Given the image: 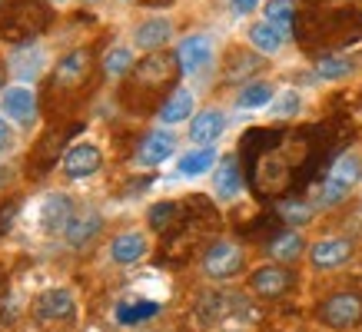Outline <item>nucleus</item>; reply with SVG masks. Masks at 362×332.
Segmentation results:
<instances>
[{
  "mask_svg": "<svg viewBox=\"0 0 362 332\" xmlns=\"http://www.w3.org/2000/svg\"><path fill=\"white\" fill-rule=\"evenodd\" d=\"M362 179V160L356 153H342L332 160L329 173L322 177L319 183V193H316V206L319 210H332V206H339L342 199L349 196L356 183Z\"/></svg>",
  "mask_w": 362,
  "mask_h": 332,
  "instance_id": "nucleus-3",
  "label": "nucleus"
},
{
  "mask_svg": "<svg viewBox=\"0 0 362 332\" xmlns=\"http://www.w3.org/2000/svg\"><path fill=\"white\" fill-rule=\"evenodd\" d=\"M33 316L40 322H57V319H70L74 316V296L70 289L64 286H54V289H44L37 302H33Z\"/></svg>",
  "mask_w": 362,
  "mask_h": 332,
  "instance_id": "nucleus-13",
  "label": "nucleus"
},
{
  "mask_svg": "<svg viewBox=\"0 0 362 332\" xmlns=\"http://www.w3.org/2000/svg\"><path fill=\"white\" fill-rule=\"evenodd\" d=\"M100 230H103V216H100L93 206H83V210L74 213V220L66 223V246L70 249H87L93 239L100 236Z\"/></svg>",
  "mask_w": 362,
  "mask_h": 332,
  "instance_id": "nucleus-11",
  "label": "nucleus"
},
{
  "mask_svg": "<svg viewBox=\"0 0 362 332\" xmlns=\"http://www.w3.org/2000/svg\"><path fill=\"white\" fill-rule=\"evenodd\" d=\"M226 130V113L223 110H199L189 120V143L197 146H213Z\"/></svg>",
  "mask_w": 362,
  "mask_h": 332,
  "instance_id": "nucleus-16",
  "label": "nucleus"
},
{
  "mask_svg": "<svg viewBox=\"0 0 362 332\" xmlns=\"http://www.w3.org/2000/svg\"><path fill=\"white\" fill-rule=\"evenodd\" d=\"M293 286H296V273H293V266H283V263L259 266L250 276V292L256 299H269V302L283 299Z\"/></svg>",
  "mask_w": 362,
  "mask_h": 332,
  "instance_id": "nucleus-7",
  "label": "nucleus"
},
{
  "mask_svg": "<svg viewBox=\"0 0 362 332\" xmlns=\"http://www.w3.org/2000/svg\"><path fill=\"white\" fill-rule=\"evenodd\" d=\"M54 23L50 0H0V40L11 47H30Z\"/></svg>",
  "mask_w": 362,
  "mask_h": 332,
  "instance_id": "nucleus-2",
  "label": "nucleus"
},
{
  "mask_svg": "<svg viewBox=\"0 0 362 332\" xmlns=\"http://www.w3.org/2000/svg\"><path fill=\"white\" fill-rule=\"evenodd\" d=\"M279 216H283L286 223H309L313 220V210H309L306 203H283V210H279Z\"/></svg>",
  "mask_w": 362,
  "mask_h": 332,
  "instance_id": "nucleus-35",
  "label": "nucleus"
},
{
  "mask_svg": "<svg viewBox=\"0 0 362 332\" xmlns=\"http://www.w3.org/2000/svg\"><path fill=\"white\" fill-rule=\"evenodd\" d=\"M352 70H356V64H352V60H346V57H336V54L316 60V73L322 80H346Z\"/></svg>",
  "mask_w": 362,
  "mask_h": 332,
  "instance_id": "nucleus-33",
  "label": "nucleus"
},
{
  "mask_svg": "<svg viewBox=\"0 0 362 332\" xmlns=\"http://www.w3.org/2000/svg\"><path fill=\"white\" fill-rule=\"evenodd\" d=\"M250 44L259 57H276L286 44V33L279 27H273L269 20H259L250 27Z\"/></svg>",
  "mask_w": 362,
  "mask_h": 332,
  "instance_id": "nucleus-23",
  "label": "nucleus"
},
{
  "mask_svg": "<svg viewBox=\"0 0 362 332\" xmlns=\"http://www.w3.org/2000/svg\"><path fill=\"white\" fill-rule=\"evenodd\" d=\"M223 332H243V329H223Z\"/></svg>",
  "mask_w": 362,
  "mask_h": 332,
  "instance_id": "nucleus-39",
  "label": "nucleus"
},
{
  "mask_svg": "<svg viewBox=\"0 0 362 332\" xmlns=\"http://www.w3.org/2000/svg\"><path fill=\"white\" fill-rule=\"evenodd\" d=\"M180 216H183V210H180V203H176V199H160V203L150 206L146 223H150V230L153 232H170Z\"/></svg>",
  "mask_w": 362,
  "mask_h": 332,
  "instance_id": "nucleus-27",
  "label": "nucleus"
},
{
  "mask_svg": "<svg viewBox=\"0 0 362 332\" xmlns=\"http://www.w3.org/2000/svg\"><path fill=\"white\" fill-rule=\"evenodd\" d=\"M352 253H356L352 239H346V236H326V239L309 246V266L316 273H332V269L349 263Z\"/></svg>",
  "mask_w": 362,
  "mask_h": 332,
  "instance_id": "nucleus-9",
  "label": "nucleus"
},
{
  "mask_svg": "<svg viewBox=\"0 0 362 332\" xmlns=\"http://www.w3.org/2000/svg\"><path fill=\"white\" fill-rule=\"evenodd\" d=\"M216 150L213 146H197V150H189L187 156H180V173L183 177H203L206 170L216 166Z\"/></svg>",
  "mask_w": 362,
  "mask_h": 332,
  "instance_id": "nucleus-28",
  "label": "nucleus"
},
{
  "mask_svg": "<svg viewBox=\"0 0 362 332\" xmlns=\"http://www.w3.org/2000/svg\"><path fill=\"white\" fill-rule=\"evenodd\" d=\"M276 97L273 83H266V80H256V83H246V87L240 90V97H236V103H240L243 110H259V107H269Z\"/></svg>",
  "mask_w": 362,
  "mask_h": 332,
  "instance_id": "nucleus-30",
  "label": "nucleus"
},
{
  "mask_svg": "<svg viewBox=\"0 0 362 332\" xmlns=\"http://www.w3.org/2000/svg\"><path fill=\"white\" fill-rule=\"evenodd\" d=\"M74 220V203L66 193H50L44 199V210H40V226L44 232L57 236V232H66V223Z\"/></svg>",
  "mask_w": 362,
  "mask_h": 332,
  "instance_id": "nucleus-18",
  "label": "nucleus"
},
{
  "mask_svg": "<svg viewBox=\"0 0 362 332\" xmlns=\"http://www.w3.org/2000/svg\"><path fill=\"white\" fill-rule=\"evenodd\" d=\"M193 103H197V97H193V90H187V87H176L170 97L156 107V117L163 123H183V120H189V113H193Z\"/></svg>",
  "mask_w": 362,
  "mask_h": 332,
  "instance_id": "nucleus-21",
  "label": "nucleus"
},
{
  "mask_svg": "<svg viewBox=\"0 0 362 332\" xmlns=\"http://www.w3.org/2000/svg\"><path fill=\"white\" fill-rule=\"evenodd\" d=\"M299 107H303V97H299L296 90H286L283 97L276 100L273 113H276V117H293V113H299Z\"/></svg>",
  "mask_w": 362,
  "mask_h": 332,
  "instance_id": "nucleus-34",
  "label": "nucleus"
},
{
  "mask_svg": "<svg viewBox=\"0 0 362 332\" xmlns=\"http://www.w3.org/2000/svg\"><path fill=\"white\" fill-rule=\"evenodd\" d=\"M133 66H136V60H133L130 47H113V50L103 54V73L107 77H127Z\"/></svg>",
  "mask_w": 362,
  "mask_h": 332,
  "instance_id": "nucleus-32",
  "label": "nucleus"
},
{
  "mask_svg": "<svg viewBox=\"0 0 362 332\" xmlns=\"http://www.w3.org/2000/svg\"><path fill=\"white\" fill-rule=\"evenodd\" d=\"M64 133L66 130H50L44 140H40V146L33 150V170H37V173H44V170H50V166L57 163V150L64 143Z\"/></svg>",
  "mask_w": 362,
  "mask_h": 332,
  "instance_id": "nucleus-31",
  "label": "nucleus"
},
{
  "mask_svg": "<svg viewBox=\"0 0 362 332\" xmlns=\"http://www.w3.org/2000/svg\"><path fill=\"white\" fill-rule=\"evenodd\" d=\"M176 60H180L183 77H197V73H203L213 64V40L206 33H187L176 44Z\"/></svg>",
  "mask_w": 362,
  "mask_h": 332,
  "instance_id": "nucleus-10",
  "label": "nucleus"
},
{
  "mask_svg": "<svg viewBox=\"0 0 362 332\" xmlns=\"http://www.w3.org/2000/svg\"><path fill=\"white\" fill-rule=\"evenodd\" d=\"M90 4H93V0H90Z\"/></svg>",
  "mask_w": 362,
  "mask_h": 332,
  "instance_id": "nucleus-41",
  "label": "nucleus"
},
{
  "mask_svg": "<svg viewBox=\"0 0 362 332\" xmlns=\"http://www.w3.org/2000/svg\"><path fill=\"white\" fill-rule=\"evenodd\" d=\"M100 166H103V153H100V146H93V143H74L64 153V173L70 179L93 177Z\"/></svg>",
  "mask_w": 362,
  "mask_h": 332,
  "instance_id": "nucleus-15",
  "label": "nucleus"
},
{
  "mask_svg": "<svg viewBox=\"0 0 362 332\" xmlns=\"http://www.w3.org/2000/svg\"><path fill=\"white\" fill-rule=\"evenodd\" d=\"M11 143H13V130H11V123L0 117V153H4V150H11Z\"/></svg>",
  "mask_w": 362,
  "mask_h": 332,
  "instance_id": "nucleus-37",
  "label": "nucleus"
},
{
  "mask_svg": "<svg viewBox=\"0 0 362 332\" xmlns=\"http://www.w3.org/2000/svg\"><path fill=\"white\" fill-rule=\"evenodd\" d=\"M133 40L140 50L146 54H156V50H163L170 40H173V23L166 20V17H150V20H143L136 30H133Z\"/></svg>",
  "mask_w": 362,
  "mask_h": 332,
  "instance_id": "nucleus-17",
  "label": "nucleus"
},
{
  "mask_svg": "<svg viewBox=\"0 0 362 332\" xmlns=\"http://www.w3.org/2000/svg\"><path fill=\"white\" fill-rule=\"evenodd\" d=\"M259 66H263V57L250 54V50H230L226 64H223V80L226 83H240V80H246Z\"/></svg>",
  "mask_w": 362,
  "mask_h": 332,
  "instance_id": "nucleus-24",
  "label": "nucleus"
},
{
  "mask_svg": "<svg viewBox=\"0 0 362 332\" xmlns=\"http://www.w3.org/2000/svg\"><path fill=\"white\" fill-rule=\"evenodd\" d=\"M57 4H64V0H57Z\"/></svg>",
  "mask_w": 362,
  "mask_h": 332,
  "instance_id": "nucleus-40",
  "label": "nucleus"
},
{
  "mask_svg": "<svg viewBox=\"0 0 362 332\" xmlns=\"http://www.w3.org/2000/svg\"><path fill=\"white\" fill-rule=\"evenodd\" d=\"M243 312H250V302L243 296H233V292H223V289H213V292H206V296L199 299V306H197V316L203 326H213V322H220L226 319V316H240V319H246Z\"/></svg>",
  "mask_w": 362,
  "mask_h": 332,
  "instance_id": "nucleus-8",
  "label": "nucleus"
},
{
  "mask_svg": "<svg viewBox=\"0 0 362 332\" xmlns=\"http://www.w3.org/2000/svg\"><path fill=\"white\" fill-rule=\"evenodd\" d=\"M303 249H306V239H303V236H299L296 230L276 232L273 239H269V243H266V253L273 256L276 263H283V266L296 263L299 256H303Z\"/></svg>",
  "mask_w": 362,
  "mask_h": 332,
  "instance_id": "nucleus-22",
  "label": "nucleus"
},
{
  "mask_svg": "<svg viewBox=\"0 0 362 332\" xmlns=\"http://www.w3.org/2000/svg\"><path fill=\"white\" fill-rule=\"evenodd\" d=\"M213 189L220 199H236L243 193V166L233 153H226L216 166V177H213Z\"/></svg>",
  "mask_w": 362,
  "mask_h": 332,
  "instance_id": "nucleus-20",
  "label": "nucleus"
},
{
  "mask_svg": "<svg viewBox=\"0 0 362 332\" xmlns=\"http://www.w3.org/2000/svg\"><path fill=\"white\" fill-rule=\"evenodd\" d=\"M113 316H117L120 326H143V322H150L153 316H160V302H146V299H140V302H120Z\"/></svg>",
  "mask_w": 362,
  "mask_h": 332,
  "instance_id": "nucleus-26",
  "label": "nucleus"
},
{
  "mask_svg": "<svg viewBox=\"0 0 362 332\" xmlns=\"http://www.w3.org/2000/svg\"><path fill=\"white\" fill-rule=\"evenodd\" d=\"M263 20H269L273 27L289 37V33H296V23H299V13H296V4L293 0H266L263 4Z\"/></svg>",
  "mask_w": 362,
  "mask_h": 332,
  "instance_id": "nucleus-25",
  "label": "nucleus"
},
{
  "mask_svg": "<svg viewBox=\"0 0 362 332\" xmlns=\"http://www.w3.org/2000/svg\"><path fill=\"white\" fill-rule=\"evenodd\" d=\"M40 66H44V54L37 47H23V50H17L11 57V73L21 80H33L40 73Z\"/></svg>",
  "mask_w": 362,
  "mask_h": 332,
  "instance_id": "nucleus-29",
  "label": "nucleus"
},
{
  "mask_svg": "<svg viewBox=\"0 0 362 332\" xmlns=\"http://www.w3.org/2000/svg\"><path fill=\"white\" fill-rule=\"evenodd\" d=\"M146 253H150V243H146V236L136 230L120 232V236L110 243V256L117 266H136Z\"/></svg>",
  "mask_w": 362,
  "mask_h": 332,
  "instance_id": "nucleus-19",
  "label": "nucleus"
},
{
  "mask_svg": "<svg viewBox=\"0 0 362 332\" xmlns=\"http://www.w3.org/2000/svg\"><path fill=\"white\" fill-rule=\"evenodd\" d=\"M316 319L322 322L326 329H336V332L356 329L362 322V292H356V289H339V292L326 296L316 306Z\"/></svg>",
  "mask_w": 362,
  "mask_h": 332,
  "instance_id": "nucleus-5",
  "label": "nucleus"
},
{
  "mask_svg": "<svg viewBox=\"0 0 362 332\" xmlns=\"http://www.w3.org/2000/svg\"><path fill=\"white\" fill-rule=\"evenodd\" d=\"M176 153V136L170 130H153V133H146L140 140V146H136V166H160V163H166L170 156Z\"/></svg>",
  "mask_w": 362,
  "mask_h": 332,
  "instance_id": "nucleus-12",
  "label": "nucleus"
},
{
  "mask_svg": "<svg viewBox=\"0 0 362 332\" xmlns=\"http://www.w3.org/2000/svg\"><path fill=\"white\" fill-rule=\"evenodd\" d=\"M259 4H263V0H230V11L240 13V17H246V13H252Z\"/></svg>",
  "mask_w": 362,
  "mask_h": 332,
  "instance_id": "nucleus-36",
  "label": "nucleus"
},
{
  "mask_svg": "<svg viewBox=\"0 0 362 332\" xmlns=\"http://www.w3.org/2000/svg\"><path fill=\"white\" fill-rule=\"evenodd\" d=\"M199 263H203V273H206L209 279H233L243 273L246 253H243V246H236L233 239H213Z\"/></svg>",
  "mask_w": 362,
  "mask_h": 332,
  "instance_id": "nucleus-6",
  "label": "nucleus"
},
{
  "mask_svg": "<svg viewBox=\"0 0 362 332\" xmlns=\"http://www.w3.org/2000/svg\"><path fill=\"white\" fill-rule=\"evenodd\" d=\"M0 110L21 126H30L37 120V93L30 87H7L0 93Z\"/></svg>",
  "mask_w": 362,
  "mask_h": 332,
  "instance_id": "nucleus-14",
  "label": "nucleus"
},
{
  "mask_svg": "<svg viewBox=\"0 0 362 332\" xmlns=\"http://www.w3.org/2000/svg\"><path fill=\"white\" fill-rule=\"evenodd\" d=\"M180 60H176V50H156V54H146L140 64L127 73V83H123V100H153V103H163L170 93L176 90V77H180Z\"/></svg>",
  "mask_w": 362,
  "mask_h": 332,
  "instance_id": "nucleus-1",
  "label": "nucleus"
},
{
  "mask_svg": "<svg viewBox=\"0 0 362 332\" xmlns=\"http://www.w3.org/2000/svg\"><path fill=\"white\" fill-rule=\"evenodd\" d=\"M7 179H11V170H7V166H0V189H4V183H7Z\"/></svg>",
  "mask_w": 362,
  "mask_h": 332,
  "instance_id": "nucleus-38",
  "label": "nucleus"
},
{
  "mask_svg": "<svg viewBox=\"0 0 362 332\" xmlns=\"http://www.w3.org/2000/svg\"><path fill=\"white\" fill-rule=\"evenodd\" d=\"M93 77V50L90 47H74L57 60L50 73V93H77Z\"/></svg>",
  "mask_w": 362,
  "mask_h": 332,
  "instance_id": "nucleus-4",
  "label": "nucleus"
}]
</instances>
